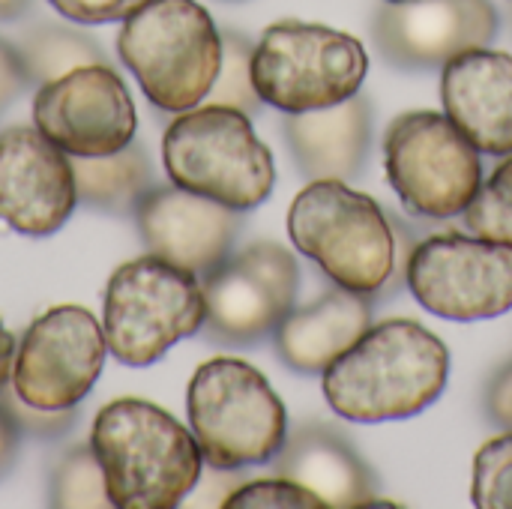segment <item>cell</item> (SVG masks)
<instances>
[{
	"label": "cell",
	"mask_w": 512,
	"mask_h": 509,
	"mask_svg": "<svg viewBox=\"0 0 512 509\" xmlns=\"http://www.w3.org/2000/svg\"><path fill=\"white\" fill-rule=\"evenodd\" d=\"M450 375L447 345L417 321L369 327L327 372V405L351 423H393L441 399Z\"/></svg>",
	"instance_id": "cell-1"
},
{
	"label": "cell",
	"mask_w": 512,
	"mask_h": 509,
	"mask_svg": "<svg viewBox=\"0 0 512 509\" xmlns=\"http://www.w3.org/2000/svg\"><path fill=\"white\" fill-rule=\"evenodd\" d=\"M90 447L120 509L177 507L201 480L204 456L195 435L144 399L105 405L93 420Z\"/></svg>",
	"instance_id": "cell-2"
},
{
	"label": "cell",
	"mask_w": 512,
	"mask_h": 509,
	"mask_svg": "<svg viewBox=\"0 0 512 509\" xmlns=\"http://www.w3.org/2000/svg\"><path fill=\"white\" fill-rule=\"evenodd\" d=\"M117 54L156 108L183 114L219 75L222 33L195 0H150L123 21Z\"/></svg>",
	"instance_id": "cell-3"
},
{
	"label": "cell",
	"mask_w": 512,
	"mask_h": 509,
	"mask_svg": "<svg viewBox=\"0 0 512 509\" xmlns=\"http://www.w3.org/2000/svg\"><path fill=\"white\" fill-rule=\"evenodd\" d=\"M288 234L339 288L372 297L393 279V225L375 198L345 180H312L288 210Z\"/></svg>",
	"instance_id": "cell-4"
},
{
	"label": "cell",
	"mask_w": 512,
	"mask_h": 509,
	"mask_svg": "<svg viewBox=\"0 0 512 509\" xmlns=\"http://www.w3.org/2000/svg\"><path fill=\"white\" fill-rule=\"evenodd\" d=\"M162 162L174 186L231 210L264 204L276 183L270 147L255 135L249 114L228 105L183 111L165 129Z\"/></svg>",
	"instance_id": "cell-5"
},
{
	"label": "cell",
	"mask_w": 512,
	"mask_h": 509,
	"mask_svg": "<svg viewBox=\"0 0 512 509\" xmlns=\"http://www.w3.org/2000/svg\"><path fill=\"white\" fill-rule=\"evenodd\" d=\"M189 426L216 471L267 465L288 438V414L267 378L231 357H216L189 381Z\"/></svg>",
	"instance_id": "cell-6"
},
{
	"label": "cell",
	"mask_w": 512,
	"mask_h": 509,
	"mask_svg": "<svg viewBox=\"0 0 512 509\" xmlns=\"http://www.w3.org/2000/svg\"><path fill=\"white\" fill-rule=\"evenodd\" d=\"M369 57L351 33L279 21L270 24L252 54V81L261 102L285 111H321L360 93Z\"/></svg>",
	"instance_id": "cell-7"
},
{
	"label": "cell",
	"mask_w": 512,
	"mask_h": 509,
	"mask_svg": "<svg viewBox=\"0 0 512 509\" xmlns=\"http://www.w3.org/2000/svg\"><path fill=\"white\" fill-rule=\"evenodd\" d=\"M207 321L201 279L156 255L114 270L105 291V342L123 366H150Z\"/></svg>",
	"instance_id": "cell-8"
},
{
	"label": "cell",
	"mask_w": 512,
	"mask_h": 509,
	"mask_svg": "<svg viewBox=\"0 0 512 509\" xmlns=\"http://www.w3.org/2000/svg\"><path fill=\"white\" fill-rule=\"evenodd\" d=\"M384 168L399 201L429 219L465 213L483 183L480 150L438 111H408L387 126Z\"/></svg>",
	"instance_id": "cell-9"
},
{
	"label": "cell",
	"mask_w": 512,
	"mask_h": 509,
	"mask_svg": "<svg viewBox=\"0 0 512 509\" xmlns=\"http://www.w3.org/2000/svg\"><path fill=\"white\" fill-rule=\"evenodd\" d=\"M408 288L438 318H498L512 309V246L459 231L435 234L411 252Z\"/></svg>",
	"instance_id": "cell-10"
},
{
	"label": "cell",
	"mask_w": 512,
	"mask_h": 509,
	"mask_svg": "<svg viewBox=\"0 0 512 509\" xmlns=\"http://www.w3.org/2000/svg\"><path fill=\"white\" fill-rule=\"evenodd\" d=\"M297 261L279 243H252L201 276L207 336L225 345L258 342L294 309Z\"/></svg>",
	"instance_id": "cell-11"
},
{
	"label": "cell",
	"mask_w": 512,
	"mask_h": 509,
	"mask_svg": "<svg viewBox=\"0 0 512 509\" xmlns=\"http://www.w3.org/2000/svg\"><path fill=\"white\" fill-rule=\"evenodd\" d=\"M105 354V330L87 309H48L15 348L12 393L42 411L75 408L93 390Z\"/></svg>",
	"instance_id": "cell-12"
},
{
	"label": "cell",
	"mask_w": 512,
	"mask_h": 509,
	"mask_svg": "<svg viewBox=\"0 0 512 509\" xmlns=\"http://www.w3.org/2000/svg\"><path fill=\"white\" fill-rule=\"evenodd\" d=\"M33 123L69 156L117 153L138 129L135 102L108 63L78 66L42 84L33 99Z\"/></svg>",
	"instance_id": "cell-13"
},
{
	"label": "cell",
	"mask_w": 512,
	"mask_h": 509,
	"mask_svg": "<svg viewBox=\"0 0 512 509\" xmlns=\"http://www.w3.org/2000/svg\"><path fill=\"white\" fill-rule=\"evenodd\" d=\"M78 204L72 159L36 126L0 132V219L27 237L63 228Z\"/></svg>",
	"instance_id": "cell-14"
},
{
	"label": "cell",
	"mask_w": 512,
	"mask_h": 509,
	"mask_svg": "<svg viewBox=\"0 0 512 509\" xmlns=\"http://www.w3.org/2000/svg\"><path fill=\"white\" fill-rule=\"evenodd\" d=\"M372 33L390 63L429 69L489 45L498 33V9L489 0H384Z\"/></svg>",
	"instance_id": "cell-15"
},
{
	"label": "cell",
	"mask_w": 512,
	"mask_h": 509,
	"mask_svg": "<svg viewBox=\"0 0 512 509\" xmlns=\"http://www.w3.org/2000/svg\"><path fill=\"white\" fill-rule=\"evenodd\" d=\"M237 213L180 186H153L135 207L147 252L198 279L231 255L240 231Z\"/></svg>",
	"instance_id": "cell-16"
},
{
	"label": "cell",
	"mask_w": 512,
	"mask_h": 509,
	"mask_svg": "<svg viewBox=\"0 0 512 509\" xmlns=\"http://www.w3.org/2000/svg\"><path fill=\"white\" fill-rule=\"evenodd\" d=\"M441 99L453 126L489 156L512 153V54L471 48L444 63Z\"/></svg>",
	"instance_id": "cell-17"
},
{
	"label": "cell",
	"mask_w": 512,
	"mask_h": 509,
	"mask_svg": "<svg viewBox=\"0 0 512 509\" xmlns=\"http://www.w3.org/2000/svg\"><path fill=\"white\" fill-rule=\"evenodd\" d=\"M285 138L309 180H354L372 144L369 99L357 93L333 108L288 114Z\"/></svg>",
	"instance_id": "cell-18"
},
{
	"label": "cell",
	"mask_w": 512,
	"mask_h": 509,
	"mask_svg": "<svg viewBox=\"0 0 512 509\" xmlns=\"http://www.w3.org/2000/svg\"><path fill=\"white\" fill-rule=\"evenodd\" d=\"M369 327L372 306L366 294L336 285L312 306L291 309L282 318L276 327V348L291 369L324 375Z\"/></svg>",
	"instance_id": "cell-19"
},
{
	"label": "cell",
	"mask_w": 512,
	"mask_h": 509,
	"mask_svg": "<svg viewBox=\"0 0 512 509\" xmlns=\"http://www.w3.org/2000/svg\"><path fill=\"white\" fill-rule=\"evenodd\" d=\"M273 474L306 486L324 507H366L375 495L369 468L336 432L303 426L273 456Z\"/></svg>",
	"instance_id": "cell-20"
},
{
	"label": "cell",
	"mask_w": 512,
	"mask_h": 509,
	"mask_svg": "<svg viewBox=\"0 0 512 509\" xmlns=\"http://www.w3.org/2000/svg\"><path fill=\"white\" fill-rule=\"evenodd\" d=\"M75 192L81 204L102 213H135L141 198L153 189L150 162L141 144L129 141L108 156H69Z\"/></svg>",
	"instance_id": "cell-21"
},
{
	"label": "cell",
	"mask_w": 512,
	"mask_h": 509,
	"mask_svg": "<svg viewBox=\"0 0 512 509\" xmlns=\"http://www.w3.org/2000/svg\"><path fill=\"white\" fill-rule=\"evenodd\" d=\"M18 54L27 72L30 87L51 84L63 75H69L78 66L105 63L102 48L81 30L63 27V24H36L21 33Z\"/></svg>",
	"instance_id": "cell-22"
},
{
	"label": "cell",
	"mask_w": 512,
	"mask_h": 509,
	"mask_svg": "<svg viewBox=\"0 0 512 509\" xmlns=\"http://www.w3.org/2000/svg\"><path fill=\"white\" fill-rule=\"evenodd\" d=\"M48 504L69 509H105L114 507L105 489V474L90 444L72 447L54 468L48 486Z\"/></svg>",
	"instance_id": "cell-23"
},
{
	"label": "cell",
	"mask_w": 512,
	"mask_h": 509,
	"mask_svg": "<svg viewBox=\"0 0 512 509\" xmlns=\"http://www.w3.org/2000/svg\"><path fill=\"white\" fill-rule=\"evenodd\" d=\"M252 54H255V45L243 33H234V30L222 33V66L207 93L210 105H228L249 117L258 114L261 96L252 81Z\"/></svg>",
	"instance_id": "cell-24"
},
{
	"label": "cell",
	"mask_w": 512,
	"mask_h": 509,
	"mask_svg": "<svg viewBox=\"0 0 512 509\" xmlns=\"http://www.w3.org/2000/svg\"><path fill=\"white\" fill-rule=\"evenodd\" d=\"M465 225L483 240L512 246V153L480 183L465 207Z\"/></svg>",
	"instance_id": "cell-25"
},
{
	"label": "cell",
	"mask_w": 512,
	"mask_h": 509,
	"mask_svg": "<svg viewBox=\"0 0 512 509\" xmlns=\"http://www.w3.org/2000/svg\"><path fill=\"white\" fill-rule=\"evenodd\" d=\"M471 498L480 509H512V432L480 447Z\"/></svg>",
	"instance_id": "cell-26"
},
{
	"label": "cell",
	"mask_w": 512,
	"mask_h": 509,
	"mask_svg": "<svg viewBox=\"0 0 512 509\" xmlns=\"http://www.w3.org/2000/svg\"><path fill=\"white\" fill-rule=\"evenodd\" d=\"M222 507L228 509H273V507H291V509H321L324 504L300 483L285 480V477H273V480H255L246 483L240 489H234Z\"/></svg>",
	"instance_id": "cell-27"
},
{
	"label": "cell",
	"mask_w": 512,
	"mask_h": 509,
	"mask_svg": "<svg viewBox=\"0 0 512 509\" xmlns=\"http://www.w3.org/2000/svg\"><path fill=\"white\" fill-rule=\"evenodd\" d=\"M0 399L6 405V411L12 414L15 426L21 432L33 435V438H57V435L72 429V420H75L72 408H66V411H42V408H33V405L21 402L15 393L3 396V390H0Z\"/></svg>",
	"instance_id": "cell-28"
},
{
	"label": "cell",
	"mask_w": 512,
	"mask_h": 509,
	"mask_svg": "<svg viewBox=\"0 0 512 509\" xmlns=\"http://www.w3.org/2000/svg\"><path fill=\"white\" fill-rule=\"evenodd\" d=\"M48 3L69 21L108 24V21H126L150 0H48Z\"/></svg>",
	"instance_id": "cell-29"
},
{
	"label": "cell",
	"mask_w": 512,
	"mask_h": 509,
	"mask_svg": "<svg viewBox=\"0 0 512 509\" xmlns=\"http://www.w3.org/2000/svg\"><path fill=\"white\" fill-rule=\"evenodd\" d=\"M24 87H30V81H27L21 54L15 45H9L0 36V114L24 93Z\"/></svg>",
	"instance_id": "cell-30"
},
{
	"label": "cell",
	"mask_w": 512,
	"mask_h": 509,
	"mask_svg": "<svg viewBox=\"0 0 512 509\" xmlns=\"http://www.w3.org/2000/svg\"><path fill=\"white\" fill-rule=\"evenodd\" d=\"M486 411L498 426L512 432V363L492 378L486 390Z\"/></svg>",
	"instance_id": "cell-31"
},
{
	"label": "cell",
	"mask_w": 512,
	"mask_h": 509,
	"mask_svg": "<svg viewBox=\"0 0 512 509\" xmlns=\"http://www.w3.org/2000/svg\"><path fill=\"white\" fill-rule=\"evenodd\" d=\"M18 438H21V429L15 426L12 414L6 411L3 399H0V477L9 471V465L15 462V453H18Z\"/></svg>",
	"instance_id": "cell-32"
},
{
	"label": "cell",
	"mask_w": 512,
	"mask_h": 509,
	"mask_svg": "<svg viewBox=\"0 0 512 509\" xmlns=\"http://www.w3.org/2000/svg\"><path fill=\"white\" fill-rule=\"evenodd\" d=\"M12 366H15V339L0 321V390L12 381Z\"/></svg>",
	"instance_id": "cell-33"
},
{
	"label": "cell",
	"mask_w": 512,
	"mask_h": 509,
	"mask_svg": "<svg viewBox=\"0 0 512 509\" xmlns=\"http://www.w3.org/2000/svg\"><path fill=\"white\" fill-rule=\"evenodd\" d=\"M27 6L30 0H0V21H15Z\"/></svg>",
	"instance_id": "cell-34"
},
{
	"label": "cell",
	"mask_w": 512,
	"mask_h": 509,
	"mask_svg": "<svg viewBox=\"0 0 512 509\" xmlns=\"http://www.w3.org/2000/svg\"><path fill=\"white\" fill-rule=\"evenodd\" d=\"M387 3H405V0H387Z\"/></svg>",
	"instance_id": "cell-35"
},
{
	"label": "cell",
	"mask_w": 512,
	"mask_h": 509,
	"mask_svg": "<svg viewBox=\"0 0 512 509\" xmlns=\"http://www.w3.org/2000/svg\"><path fill=\"white\" fill-rule=\"evenodd\" d=\"M510 27H512V3H510Z\"/></svg>",
	"instance_id": "cell-36"
}]
</instances>
